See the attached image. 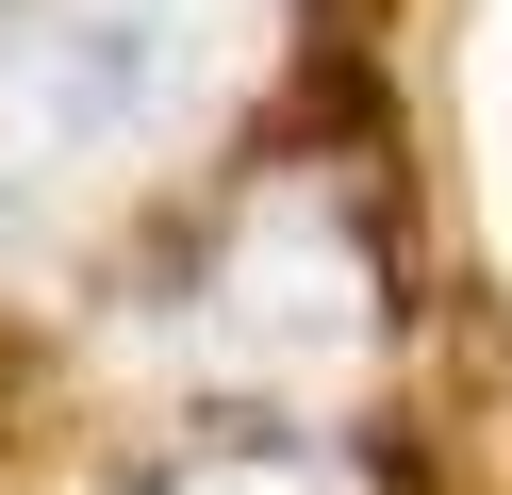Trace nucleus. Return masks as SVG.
Masks as SVG:
<instances>
[{
  "instance_id": "obj_1",
  "label": "nucleus",
  "mask_w": 512,
  "mask_h": 495,
  "mask_svg": "<svg viewBox=\"0 0 512 495\" xmlns=\"http://www.w3.org/2000/svg\"><path fill=\"white\" fill-rule=\"evenodd\" d=\"M298 0H0V264L83 248L248 116Z\"/></svg>"
},
{
  "instance_id": "obj_2",
  "label": "nucleus",
  "mask_w": 512,
  "mask_h": 495,
  "mask_svg": "<svg viewBox=\"0 0 512 495\" xmlns=\"http://www.w3.org/2000/svg\"><path fill=\"white\" fill-rule=\"evenodd\" d=\"M116 347L182 413H331L380 363V248L331 182H248L149 281V314H116Z\"/></svg>"
},
{
  "instance_id": "obj_3",
  "label": "nucleus",
  "mask_w": 512,
  "mask_h": 495,
  "mask_svg": "<svg viewBox=\"0 0 512 495\" xmlns=\"http://www.w3.org/2000/svg\"><path fill=\"white\" fill-rule=\"evenodd\" d=\"M133 495H364V462L331 446V413H182Z\"/></svg>"
}]
</instances>
